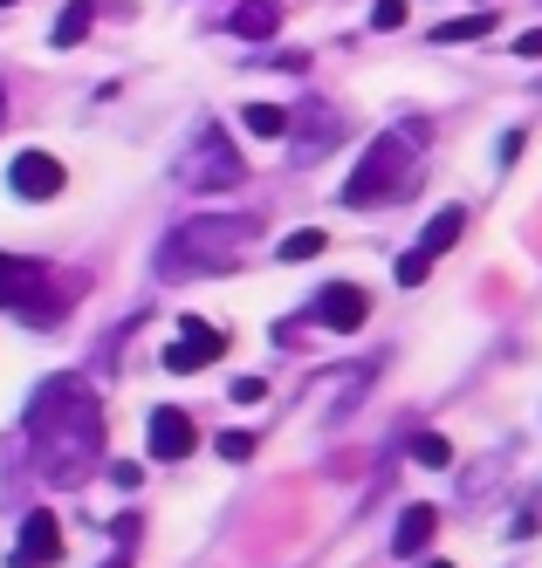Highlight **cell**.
<instances>
[{
	"label": "cell",
	"instance_id": "6da1fadb",
	"mask_svg": "<svg viewBox=\"0 0 542 568\" xmlns=\"http://www.w3.org/2000/svg\"><path fill=\"white\" fill-rule=\"evenodd\" d=\"M28 438L42 453V479L56 486H83L103 459V404L83 377H56L28 412Z\"/></svg>",
	"mask_w": 542,
	"mask_h": 568
},
{
	"label": "cell",
	"instance_id": "7a4b0ae2",
	"mask_svg": "<svg viewBox=\"0 0 542 568\" xmlns=\"http://www.w3.org/2000/svg\"><path fill=\"white\" fill-rule=\"evenodd\" d=\"M254 240V220H185L172 240H165V254H159V274H207V267H234L241 247Z\"/></svg>",
	"mask_w": 542,
	"mask_h": 568
},
{
	"label": "cell",
	"instance_id": "3957f363",
	"mask_svg": "<svg viewBox=\"0 0 542 568\" xmlns=\"http://www.w3.org/2000/svg\"><path fill=\"white\" fill-rule=\"evenodd\" d=\"M412 151H419V138L412 131H384L364 158H358V172H351V185H343V206H378V199H392V192H405V172H412Z\"/></svg>",
	"mask_w": 542,
	"mask_h": 568
},
{
	"label": "cell",
	"instance_id": "277c9868",
	"mask_svg": "<svg viewBox=\"0 0 542 568\" xmlns=\"http://www.w3.org/2000/svg\"><path fill=\"white\" fill-rule=\"evenodd\" d=\"M179 179H185V185H200V192H207V185H213V192H227V185H241V158H234V144H227L220 131H207L200 144L185 151Z\"/></svg>",
	"mask_w": 542,
	"mask_h": 568
},
{
	"label": "cell",
	"instance_id": "5b68a950",
	"mask_svg": "<svg viewBox=\"0 0 542 568\" xmlns=\"http://www.w3.org/2000/svg\"><path fill=\"white\" fill-rule=\"evenodd\" d=\"M220 349H227V336L213 329V322H207V315H185V322H179V343L165 349V371H172V377H192V371H207Z\"/></svg>",
	"mask_w": 542,
	"mask_h": 568
},
{
	"label": "cell",
	"instance_id": "8992f818",
	"mask_svg": "<svg viewBox=\"0 0 542 568\" xmlns=\"http://www.w3.org/2000/svg\"><path fill=\"white\" fill-rule=\"evenodd\" d=\"M317 315H323V329L358 336V329H364V315H371V295L358 288V281H330V288L317 295Z\"/></svg>",
	"mask_w": 542,
	"mask_h": 568
},
{
	"label": "cell",
	"instance_id": "52a82bcc",
	"mask_svg": "<svg viewBox=\"0 0 542 568\" xmlns=\"http://www.w3.org/2000/svg\"><path fill=\"white\" fill-rule=\"evenodd\" d=\"M49 561H62V520L56 514H28L21 541H14V568H49Z\"/></svg>",
	"mask_w": 542,
	"mask_h": 568
},
{
	"label": "cell",
	"instance_id": "ba28073f",
	"mask_svg": "<svg viewBox=\"0 0 542 568\" xmlns=\"http://www.w3.org/2000/svg\"><path fill=\"white\" fill-rule=\"evenodd\" d=\"M8 185H14L21 199H56V192H62V158H49V151H21L14 165H8Z\"/></svg>",
	"mask_w": 542,
	"mask_h": 568
},
{
	"label": "cell",
	"instance_id": "9c48e42d",
	"mask_svg": "<svg viewBox=\"0 0 542 568\" xmlns=\"http://www.w3.org/2000/svg\"><path fill=\"white\" fill-rule=\"evenodd\" d=\"M144 438H151V453H159V459H185L192 445H200V432H192V418L179 412V404H159L151 425H144Z\"/></svg>",
	"mask_w": 542,
	"mask_h": 568
},
{
	"label": "cell",
	"instance_id": "30bf717a",
	"mask_svg": "<svg viewBox=\"0 0 542 568\" xmlns=\"http://www.w3.org/2000/svg\"><path fill=\"white\" fill-rule=\"evenodd\" d=\"M227 28H234L241 42H268V34L282 28V8H275V0H241V8L227 14Z\"/></svg>",
	"mask_w": 542,
	"mask_h": 568
},
{
	"label": "cell",
	"instance_id": "8fae6325",
	"mask_svg": "<svg viewBox=\"0 0 542 568\" xmlns=\"http://www.w3.org/2000/svg\"><path fill=\"white\" fill-rule=\"evenodd\" d=\"M433 535H440V507H405V514H399V535H392V548H399V555H419V548L433 541Z\"/></svg>",
	"mask_w": 542,
	"mask_h": 568
},
{
	"label": "cell",
	"instance_id": "7c38bea8",
	"mask_svg": "<svg viewBox=\"0 0 542 568\" xmlns=\"http://www.w3.org/2000/svg\"><path fill=\"white\" fill-rule=\"evenodd\" d=\"M90 21H97V0H69L49 42H56V49H76V42H83V34H90Z\"/></svg>",
	"mask_w": 542,
	"mask_h": 568
},
{
	"label": "cell",
	"instance_id": "4fadbf2b",
	"mask_svg": "<svg viewBox=\"0 0 542 568\" xmlns=\"http://www.w3.org/2000/svg\"><path fill=\"white\" fill-rule=\"evenodd\" d=\"M241 124H248L254 138H289V110H282V103H248Z\"/></svg>",
	"mask_w": 542,
	"mask_h": 568
},
{
	"label": "cell",
	"instance_id": "5bb4252c",
	"mask_svg": "<svg viewBox=\"0 0 542 568\" xmlns=\"http://www.w3.org/2000/svg\"><path fill=\"white\" fill-rule=\"evenodd\" d=\"M323 247H330V233H323V226H302V233H289L282 247H275V261H289V267H295V261H317Z\"/></svg>",
	"mask_w": 542,
	"mask_h": 568
},
{
	"label": "cell",
	"instance_id": "9a60e30c",
	"mask_svg": "<svg viewBox=\"0 0 542 568\" xmlns=\"http://www.w3.org/2000/svg\"><path fill=\"white\" fill-rule=\"evenodd\" d=\"M460 226H468V213H460V206H446V213H440L433 226H425V240H419V247H425V254L440 261V254L453 247V240H460Z\"/></svg>",
	"mask_w": 542,
	"mask_h": 568
},
{
	"label": "cell",
	"instance_id": "2e32d148",
	"mask_svg": "<svg viewBox=\"0 0 542 568\" xmlns=\"http://www.w3.org/2000/svg\"><path fill=\"white\" fill-rule=\"evenodd\" d=\"M494 28V14H460V21H446V28H433V42H481V34Z\"/></svg>",
	"mask_w": 542,
	"mask_h": 568
},
{
	"label": "cell",
	"instance_id": "e0dca14e",
	"mask_svg": "<svg viewBox=\"0 0 542 568\" xmlns=\"http://www.w3.org/2000/svg\"><path fill=\"white\" fill-rule=\"evenodd\" d=\"M412 459H419V466H446V459H453V445H446L440 432H419V438H412Z\"/></svg>",
	"mask_w": 542,
	"mask_h": 568
},
{
	"label": "cell",
	"instance_id": "ac0fdd59",
	"mask_svg": "<svg viewBox=\"0 0 542 568\" xmlns=\"http://www.w3.org/2000/svg\"><path fill=\"white\" fill-rule=\"evenodd\" d=\"M425 274H433V254H425V247H412V254L399 261V288H419Z\"/></svg>",
	"mask_w": 542,
	"mask_h": 568
},
{
	"label": "cell",
	"instance_id": "d6986e66",
	"mask_svg": "<svg viewBox=\"0 0 542 568\" xmlns=\"http://www.w3.org/2000/svg\"><path fill=\"white\" fill-rule=\"evenodd\" d=\"M371 28H384V34L405 28V0H371Z\"/></svg>",
	"mask_w": 542,
	"mask_h": 568
},
{
	"label": "cell",
	"instance_id": "ffe728a7",
	"mask_svg": "<svg viewBox=\"0 0 542 568\" xmlns=\"http://www.w3.org/2000/svg\"><path fill=\"white\" fill-rule=\"evenodd\" d=\"M220 459H254V438L248 432H220Z\"/></svg>",
	"mask_w": 542,
	"mask_h": 568
},
{
	"label": "cell",
	"instance_id": "44dd1931",
	"mask_svg": "<svg viewBox=\"0 0 542 568\" xmlns=\"http://www.w3.org/2000/svg\"><path fill=\"white\" fill-rule=\"evenodd\" d=\"M261 397H268L261 377H234V404H261Z\"/></svg>",
	"mask_w": 542,
	"mask_h": 568
},
{
	"label": "cell",
	"instance_id": "7402d4cb",
	"mask_svg": "<svg viewBox=\"0 0 542 568\" xmlns=\"http://www.w3.org/2000/svg\"><path fill=\"white\" fill-rule=\"evenodd\" d=\"M110 479H118V486H138V479H144V466H131V459H118V466H110Z\"/></svg>",
	"mask_w": 542,
	"mask_h": 568
},
{
	"label": "cell",
	"instance_id": "603a6c76",
	"mask_svg": "<svg viewBox=\"0 0 542 568\" xmlns=\"http://www.w3.org/2000/svg\"><path fill=\"white\" fill-rule=\"evenodd\" d=\"M515 55H542V28H529L522 42H515Z\"/></svg>",
	"mask_w": 542,
	"mask_h": 568
},
{
	"label": "cell",
	"instance_id": "cb8c5ba5",
	"mask_svg": "<svg viewBox=\"0 0 542 568\" xmlns=\"http://www.w3.org/2000/svg\"><path fill=\"white\" fill-rule=\"evenodd\" d=\"M124 561H131V548H124V555H118V561H103V568H124Z\"/></svg>",
	"mask_w": 542,
	"mask_h": 568
},
{
	"label": "cell",
	"instance_id": "d4e9b609",
	"mask_svg": "<svg viewBox=\"0 0 542 568\" xmlns=\"http://www.w3.org/2000/svg\"><path fill=\"white\" fill-rule=\"evenodd\" d=\"M425 568H453V561H425Z\"/></svg>",
	"mask_w": 542,
	"mask_h": 568
},
{
	"label": "cell",
	"instance_id": "484cf974",
	"mask_svg": "<svg viewBox=\"0 0 542 568\" xmlns=\"http://www.w3.org/2000/svg\"><path fill=\"white\" fill-rule=\"evenodd\" d=\"M0 8H21V0H0Z\"/></svg>",
	"mask_w": 542,
	"mask_h": 568
},
{
	"label": "cell",
	"instance_id": "4316f807",
	"mask_svg": "<svg viewBox=\"0 0 542 568\" xmlns=\"http://www.w3.org/2000/svg\"><path fill=\"white\" fill-rule=\"evenodd\" d=\"M0 110H8V97H0Z\"/></svg>",
	"mask_w": 542,
	"mask_h": 568
}]
</instances>
